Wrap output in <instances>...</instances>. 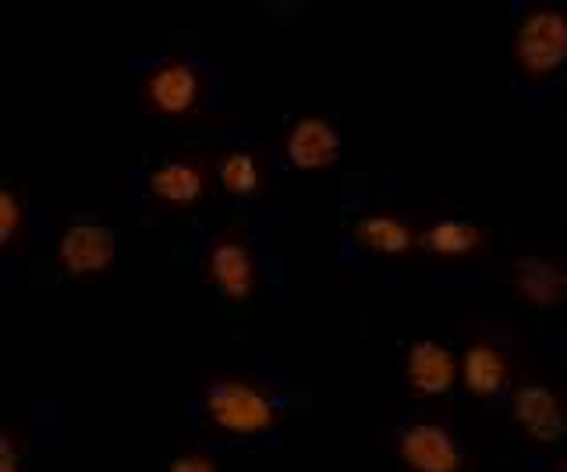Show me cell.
I'll use <instances>...</instances> for the list:
<instances>
[{
    "mask_svg": "<svg viewBox=\"0 0 567 472\" xmlns=\"http://www.w3.org/2000/svg\"><path fill=\"white\" fill-rule=\"evenodd\" d=\"M203 415L227 437H266L280 423V406L256 380L217 377L203 391Z\"/></svg>",
    "mask_w": 567,
    "mask_h": 472,
    "instance_id": "cell-1",
    "label": "cell"
},
{
    "mask_svg": "<svg viewBox=\"0 0 567 472\" xmlns=\"http://www.w3.org/2000/svg\"><path fill=\"white\" fill-rule=\"evenodd\" d=\"M511 58L528 79H549L567 64V14L554 4L528 8L511 37Z\"/></svg>",
    "mask_w": 567,
    "mask_h": 472,
    "instance_id": "cell-2",
    "label": "cell"
},
{
    "mask_svg": "<svg viewBox=\"0 0 567 472\" xmlns=\"http://www.w3.org/2000/svg\"><path fill=\"white\" fill-rule=\"evenodd\" d=\"M398 462L408 472H465V448L447 427L419 419L398 433Z\"/></svg>",
    "mask_w": 567,
    "mask_h": 472,
    "instance_id": "cell-3",
    "label": "cell"
},
{
    "mask_svg": "<svg viewBox=\"0 0 567 472\" xmlns=\"http://www.w3.org/2000/svg\"><path fill=\"white\" fill-rule=\"evenodd\" d=\"M117 238L93 217L71 220L58 238V264L68 277H100L114 267Z\"/></svg>",
    "mask_w": 567,
    "mask_h": 472,
    "instance_id": "cell-4",
    "label": "cell"
},
{
    "mask_svg": "<svg viewBox=\"0 0 567 472\" xmlns=\"http://www.w3.org/2000/svg\"><path fill=\"white\" fill-rule=\"evenodd\" d=\"M142 96L159 117H188L203 100V72L185 58H167L142 79Z\"/></svg>",
    "mask_w": 567,
    "mask_h": 472,
    "instance_id": "cell-5",
    "label": "cell"
},
{
    "mask_svg": "<svg viewBox=\"0 0 567 472\" xmlns=\"http://www.w3.org/2000/svg\"><path fill=\"white\" fill-rule=\"evenodd\" d=\"M206 277L227 302H248L256 291V253L241 235H217L206 246Z\"/></svg>",
    "mask_w": 567,
    "mask_h": 472,
    "instance_id": "cell-6",
    "label": "cell"
},
{
    "mask_svg": "<svg viewBox=\"0 0 567 472\" xmlns=\"http://www.w3.org/2000/svg\"><path fill=\"white\" fill-rule=\"evenodd\" d=\"M344 153V135L323 114H298L288 132H284V156L295 171H327L341 161Z\"/></svg>",
    "mask_w": 567,
    "mask_h": 472,
    "instance_id": "cell-7",
    "label": "cell"
},
{
    "mask_svg": "<svg viewBox=\"0 0 567 472\" xmlns=\"http://www.w3.org/2000/svg\"><path fill=\"white\" fill-rule=\"evenodd\" d=\"M511 415L518 430L536 444H557L567 433L564 401L549 383H536V380L518 383L511 391Z\"/></svg>",
    "mask_w": 567,
    "mask_h": 472,
    "instance_id": "cell-8",
    "label": "cell"
},
{
    "mask_svg": "<svg viewBox=\"0 0 567 472\" xmlns=\"http://www.w3.org/2000/svg\"><path fill=\"white\" fill-rule=\"evenodd\" d=\"M404 380L422 398H443L457 383V356L443 341L419 338L404 352Z\"/></svg>",
    "mask_w": 567,
    "mask_h": 472,
    "instance_id": "cell-9",
    "label": "cell"
},
{
    "mask_svg": "<svg viewBox=\"0 0 567 472\" xmlns=\"http://www.w3.org/2000/svg\"><path fill=\"white\" fill-rule=\"evenodd\" d=\"M146 188L156 203L171 209H188L206 196V171L199 161H188V156H167L150 171Z\"/></svg>",
    "mask_w": 567,
    "mask_h": 472,
    "instance_id": "cell-10",
    "label": "cell"
},
{
    "mask_svg": "<svg viewBox=\"0 0 567 472\" xmlns=\"http://www.w3.org/2000/svg\"><path fill=\"white\" fill-rule=\"evenodd\" d=\"M457 383L475 398H496L511 383L507 352L493 341H472L457 356Z\"/></svg>",
    "mask_w": 567,
    "mask_h": 472,
    "instance_id": "cell-11",
    "label": "cell"
},
{
    "mask_svg": "<svg viewBox=\"0 0 567 472\" xmlns=\"http://www.w3.org/2000/svg\"><path fill=\"white\" fill-rule=\"evenodd\" d=\"M511 285L518 291V299H525L528 306H560L567 295V274L557 259L546 256H522L518 264L511 267Z\"/></svg>",
    "mask_w": 567,
    "mask_h": 472,
    "instance_id": "cell-12",
    "label": "cell"
},
{
    "mask_svg": "<svg viewBox=\"0 0 567 472\" xmlns=\"http://www.w3.org/2000/svg\"><path fill=\"white\" fill-rule=\"evenodd\" d=\"M351 235L362 249L377 253V256H408L419 246L415 227L408 224L398 214H386V209H377V214H362L351 224Z\"/></svg>",
    "mask_w": 567,
    "mask_h": 472,
    "instance_id": "cell-13",
    "label": "cell"
},
{
    "mask_svg": "<svg viewBox=\"0 0 567 472\" xmlns=\"http://www.w3.org/2000/svg\"><path fill=\"white\" fill-rule=\"evenodd\" d=\"M419 242L440 259H465V256L483 249L486 235H483V227L468 217H436L422 232Z\"/></svg>",
    "mask_w": 567,
    "mask_h": 472,
    "instance_id": "cell-14",
    "label": "cell"
},
{
    "mask_svg": "<svg viewBox=\"0 0 567 472\" xmlns=\"http://www.w3.org/2000/svg\"><path fill=\"white\" fill-rule=\"evenodd\" d=\"M217 178H220L224 192H230V196H238V199H248L262 188V164H259V156L248 150H227L217 161Z\"/></svg>",
    "mask_w": 567,
    "mask_h": 472,
    "instance_id": "cell-15",
    "label": "cell"
},
{
    "mask_svg": "<svg viewBox=\"0 0 567 472\" xmlns=\"http://www.w3.org/2000/svg\"><path fill=\"white\" fill-rule=\"evenodd\" d=\"M22 224H25V203L22 196L0 182V249H8L11 242L18 238V232H22Z\"/></svg>",
    "mask_w": 567,
    "mask_h": 472,
    "instance_id": "cell-16",
    "label": "cell"
},
{
    "mask_svg": "<svg viewBox=\"0 0 567 472\" xmlns=\"http://www.w3.org/2000/svg\"><path fill=\"white\" fill-rule=\"evenodd\" d=\"M167 472H220L217 462L209 459V454H199V451H182V454H174Z\"/></svg>",
    "mask_w": 567,
    "mask_h": 472,
    "instance_id": "cell-17",
    "label": "cell"
},
{
    "mask_svg": "<svg viewBox=\"0 0 567 472\" xmlns=\"http://www.w3.org/2000/svg\"><path fill=\"white\" fill-rule=\"evenodd\" d=\"M0 472H25L22 469V448H18V441L8 430H0Z\"/></svg>",
    "mask_w": 567,
    "mask_h": 472,
    "instance_id": "cell-18",
    "label": "cell"
},
{
    "mask_svg": "<svg viewBox=\"0 0 567 472\" xmlns=\"http://www.w3.org/2000/svg\"><path fill=\"white\" fill-rule=\"evenodd\" d=\"M557 472H564V469H557Z\"/></svg>",
    "mask_w": 567,
    "mask_h": 472,
    "instance_id": "cell-19",
    "label": "cell"
}]
</instances>
